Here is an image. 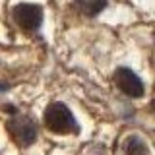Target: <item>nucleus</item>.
Listing matches in <instances>:
<instances>
[{
    "label": "nucleus",
    "instance_id": "1",
    "mask_svg": "<svg viewBox=\"0 0 155 155\" xmlns=\"http://www.w3.org/2000/svg\"><path fill=\"white\" fill-rule=\"evenodd\" d=\"M45 126L54 134H72L78 132L74 114L64 103H51L45 109Z\"/></svg>",
    "mask_w": 155,
    "mask_h": 155
},
{
    "label": "nucleus",
    "instance_id": "2",
    "mask_svg": "<svg viewBox=\"0 0 155 155\" xmlns=\"http://www.w3.org/2000/svg\"><path fill=\"white\" fill-rule=\"evenodd\" d=\"M8 132L14 142L21 147H27L37 140V126L29 116H14L8 122Z\"/></svg>",
    "mask_w": 155,
    "mask_h": 155
},
{
    "label": "nucleus",
    "instance_id": "3",
    "mask_svg": "<svg viewBox=\"0 0 155 155\" xmlns=\"http://www.w3.org/2000/svg\"><path fill=\"white\" fill-rule=\"evenodd\" d=\"M12 14L16 23L23 31H35L43 21V10L37 4H18Z\"/></svg>",
    "mask_w": 155,
    "mask_h": 155
},
{
    "label": "nucleus",
    "instance_id": "4",
    "mask_svg": "<svg viewBox=\"0 0 155 155\" xmlns=\"http://www.w3.org/2000/svg\"><path fill=\"white\" fill-rule=\"evenodd\" d=\"M114 81L118 89L128 97H142L143 95V84L130 68H118L114 74Z\"/></svg>",
    "mask_w": 155,
    "mask_h": 155
},
{
    "label": "nucleus",
    "instance_id": "5",
    "mask_svg": "<svg viewBox=\"0 0 155 155\" xmlns=\"http://www.w3.org/2000/svg\"><path fill=\"white\" fill-rule=\"evenodd\" d=\"M76 8L80 10L84 16H97L99 12H103L107 6V0H74Z\"/></svg>",
    "mask_w": 155,
    "mask_h": 155
},
{
    "label": "nucleus",
    "instance_id": "6",
    "mask_svg": "<svg viewBox=\"0 0 155 155\" xmlns=\"http://www.w3.org/2000/svg\"><path fill=\"white\" fill-rule=\"evenodd\" d=\"M124 155H147V145L142 138L130 136L124 142Z\"/></svg>",
    "mask_w": 155,
    "mask_h": 155
},
{
    "label": "nucleus",
    "instance_id": "7",
    "mask_svg": "<svg viewBox=\"0 0 155 155\" xmlns=\"http://www.w3.org/2000/svg\"><path fill=\"white\" fill-rule=\"evenodd\" d=\"M151 109H153V113H155V99H153V103H151Z\"/></svg>",
    "mask_w": 155,
    "mask_h": 155
}]
</instances>
